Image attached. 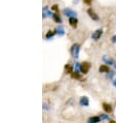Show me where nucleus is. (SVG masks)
I'll return each instance as SVG.
<instances>
[{
  "label": "nucleus",
  "instance_id": "f257e3e1",
  "mask_svg": "<svg viewBox=\"0 0 116 123\" xmlns=\"http://www.w3.org/2000/svg\"><path fill=\"white\" fill-rule=\"evenodd\" d=\"M79 53H80V45L79 43H73L72 47L70 48V54L74 59H77L79 57Z\"/></svg>",
  "mask_w": 116,
  "mask_h": 123
},
{
  "label": "nucleus",
  "instance_id": "f03ea898",
  "mask_svg": "<svg viewBox=\"0 0 116 123\" xmlns=\"http://www.w3.org/2000/svg\"><path fill=\"white\" fill-rule=\"evenodd\" d=\"M90 69V63L87 62V61H84V62L80 63V73L83 74H86Z\"/></svg>",
  "mask_w": 116,
  "mask_h": 123
},
{
  "label": "nucleus",
  "instance_id": "7ed1b4c3",
  "mask_svg": "<svg viewBox=\"0 0 116 123\" xmlns=\"http://www.w3.org/2000/svg\"><path fill=\"white\" fill-rule=\"evenodd\" d=\"M63 15L68 17V18H71V17H76L77 16V12L74 11V9L70 8V7H66L63 9Z\"/></svg>",
  "mask_w": 116,
  "mask_h": 123
},
{
  "label": "nucleus",
  "instance_id": "20e7f679",
  "mask_svg": "<svg viewBox=\"0 0 116 123\" xmlns=\"http://www.w3.org/2000/svg\"><path fill=\"white\" fill-rule=\"evenodd\" d=\"M103 33H104L103 29H101V28L97 29L93 34H91V39H94V40H99V39L101 38V36L103 35Z\"/></svg>",
  "mask_w": 116,
  "mask_h": 123
},
{
  "label": "nucleus",
  "instance_id": "39448f33",
  "mask_svg": "<svg viewBox=\"0 0 116 123\" xmlns=\"http://www.w3.org/2000/svg\"><path fill=\"white\" fill-rule=\"evenodd\" d=\"M87 15L88 17L93 20V21H99L100 20V17H99V15H97V12H95V11H93L91 8H88L87 9Z\"/></svg>",
  "mask_w": 116,
  "mask_h": 123
},
{
  "label": "nucleus",
  "instance_id": "423d86ee",
  "mask_svg": "<svg viewBox=\"0 0 116 123\" xmlns=\"http://www.w3.org/2000/svg\"><path fill=\"white\" fill-rule=\"evenodd\" d=\"M53 13L50 12V9L48 6H44L42 8V18L45 19V18H49V17H53Z\"/></svg>",
  "mask_w": 116,
  "mask_h": 123
},
{
  "label": "nucleus",
  "instance_id": "0eeeda50",
  "mask_svg": "<svg viewBox=\"0 0 116 123\" xmlns=\"http://www.w3.org/2000/svg\"><path fill=\"white\" fill-rule=\"evenodd\" d=\"M79 105L81 107H88L90 105V99L87 96H81L79 98Z\"/></svg>",
  "mask_w": 116,
  "mask_h": 123
},
{
  "label": "nucleus",
  "instance_id": "6e6552de",
  "mask_svg": "<svg viewBox=\"0 0 116 123\" xmlns=\"http://www.w3.org/2000/svg\"><path fill=\"white\" fill-rule=\"evenodd\" d=\"M102 60H103L106 64H109V66H112V65H113V63H114V61H115L114 59H112V58H110L109 56H106V55L103 56Z\"/></svg>",
  "mask_w": 116,
  "mask_h": 123
},
{
  "label": "nucleus",
  "instance_id": "1a4fd4ad",
  "mask_svg": "<svg viewBox=\"0 0 116 123\" xmlns=\"http://www.w3.org/2000/svg\"><path fill=\"white\" fill-rule=\"evenodd\" d=\"M69 24H70L71 27L76 28L78 26V20H77L76 17H71V18H69Z\"/></svg>",
  "mask_w": 116,
  "mask_h": 123
},
{
  "label": "nucleus",
  "instance_id": "9d476101",
  "mask_svg": "<svg viewBox=\"0 0 116 123\" xmlns=\"http://www.w3.org/2000/svg\"><path fill=\"white\" fill-rule=\"evenodd\" d=\"M108 71H110V67H109L107 64H102V65L99 67V73H101V74H107Z\"/></svg>",
  "mask_w": 116,
  "mask_h": 123
},
{
  "label": "nucleus",
  "instance_id": "9b49d317",
  "mask_svg": "<svg viewBox=\"0 0 116 123\" xmlns=\"http://www.w3.org/2000/svg\"><path fill=\"white\" fill-rule=\"evenodd\" d=\"M101 117L100 116H91V117H90L87 119V122L88 123H99L101 122Z\"/></svg>",
  "mask_w": 116,
  "mask_h": 123
},
{
  "label": "nucleus",
  "instance_id": "f8f14e48",
  "mask_svg": "<svg viewBox=\"0 0 116 123\" xmlns=\"http://www.w3.org/2000/svg\"><path fill=\"white\" fill-rule=\"evenodd\" d=\"M102 107H103V110L105 113H108V114H110L112 112V105L110 104H107V102H104L103 105H102Z\"/></svg>",
  "mask_w": 116,
  "mask_h": 123
},
{
  "label": "nucleus",
  "instance_id": "ddd939ff",
  "mask_svg": "<svg viewBox=\"0 0 116 123\" xmlns=\"http://www.w3.org/2000/svg\"><path fill=\"white\" fill-rule=\"evenodd\" d=\"M54 30H56V33H57L59 36H63L64 34H65V28H64L62 25H59Z\"/></svg>",
  "mask_w": 116,
  "mask_h": 123
},
{
  "label": "nucleus",
  "instance_id": "4468645a",
  "mask_svg": "<svg viewBox=\"0 0 116 123\" xmlns=\"http://www.w3.org/2000/svg\"><path fill=\"white\" fill-rule=\"evenodd\" d=\"M53 21L58 23V24H60V23H62V18L60 17V15L58 12H54L53 15Z\"/></svg>",
  "mask_w": 116,
  "mask_h": 123
},
{
  "label": "nucleus",
  "instance_id": "2eb2a0df",
  "mask_svg": "<svg viewBox=\"0 0 116 123\" xmlns=\"http://www.w3.org/2000/svg\"><path fill=\"white\" fill-rule=\"evenodd\" d=\"M115 74H116L115 70H110V71H108V73L106 74V78H107L108 80H113L114 77H115Z\"/></svg>",
  "mask_w": 116,
  "mask_h": 123
},
{
  "label": "nucleus",
  "instance_id": "dca6fc26",
  "mask_svg": "<svg viewBox=\"0 0 116 123\" xmlns=\"http://www.w3.org/2000/svg\"><path fill=\"white\" fill-rule=\"evenodd\" d=\"M54 34H57L56 33V30H49V31H47V33L45 34V38L46 39L53 38V37L54 36Z\"/></svg>",
  "mask_w": 116,
  "mask_h": 123
},
{
  "label": "nucleus",
  "instance_id": "f3484780",
  "mask_svg": "<svg viewBox=\"0 0 116 123\" xmlns=\"http://www.w3.org/2000/svg\"><path fill=\"white\" fill-rule=\"evenodd\" d=\"M65 71H66V74H71L73 71V66L69 65V64H66L65 65Z\"/></svg>",
  "mask_w": 116,
  "mask_h": 123
},
{
  "label": "nucleus",
  "instance_id": "a211bd4d",
  "mask_svg": "<svg viewBox=\"0 0 116 123\" xmlns=\"http://www.w3.org/2000/svg\"><path fill=\"white\" fill-rule=\"evenodd\" d=\"M73 69H74V71L80 73V63L75 62V63H74V65H73Z\"/></svg>",
  "mask_w": 116,
  "mask_h": 123
},
{
  "label": "nucleus",
  "instance_id": "6ab92c4d",
  "mask_svg": "<svg viewBox=\"0 0 116 123\" xmlns=\"http://www.w3.org/2000/svg\"><path fill=\"white\" fill-rule=\"evenodd\" d=\"M100 117H101V120H110V117H109L108 113H106V114H101Z\"/></svg>",
  "mask_w": 116,
  "mask_h": 123
},
{
  "label": "nucleus",
  "instance_id": "aec40b11",
  "mask_svg": "<svg viewBox=\"0 0 116 123\" xmlns=\"http://www.w3.org/2000/svg\"><path fill=\"white\" fill-rule=\"evenodd\" d=\"M80 73H77V71H72L71 73V76H72V78H74V79H80V74H79Z\"/></svg>",
  "mask_w": 116,
  "mask_h": 123
},
{
  "label": "nucleus",
  "instance_id": "412c9836",
  "mask_svg": "<svg viewBox=\"0 0 116 123\" xmlns=\"http://www.w3.org/2000/svg\"><path fill=\"white\" fill-rule=\"evenodd\" d=\"M42 108H43V110H45V111H48L49 110V105L46 104V102H43V105H42Z\"/></svg>",
  "mask_w": 116,
  "mask_h": 123
},
{
  "label": "nucleus",
  "instance_id": "4be33fe9",
  "mask_svg": "<svg viewBox=\"0 0 116 123\" xmlns=\"http://www.w3.org/2000/svg\"><path fill=\"white\" fill-rule=\"evenodd\" d=\"M111 42L113 43L114 45H116V34H114V35L111 37Z\"/></svg>",
  "mask_w": 116,
  "mask_h": 123
},
{
  "label": "nucleus",
  "instance_id": "5701e85b",
  "mask_svg": "<svg viewBox=\"0 0 116 123\" xmlns=\"http://www.w3.org/2000/svg\"><path fill=\"white\" fill-rule=\"evenodd\" d=\"M52 9H53V11H54V12H58V11H59V7H58L57 4H54V5L52 6Z\"/></svg>",
  "mask_w": 116,
  "mask_h": 123
},
{
  "label": "nucleus",
  "instance_id": "b1692460",
  "mask_svg": "<svg viewBox=\"0 0 116 123\" xmlns=\"http://www.w3.org/2000/svg\"><path fill=\"white\" fill-rule=\"evenodd\" d=\"M91 1H93V0H83V2L85 3V4H87V5H90Z\"/></svg>",
  "mask_w": 116,
  "mask_h": 123
},
{
  "label": "nucleus",
  "instance_id": "393cba45",
  "mask_svg": "<svg viewBox=\"0 0 116 123\" xmlns=\"http://www.w3.org/2000/svg\"><path fill=\"white\" fill-rule=\"evenodd\" d=\"M78 2H79V0H73V4H78Z\"/></svg>",
  "mask_w": 116,
  "mask_h": 123
},
{
  "label": "nucleus",
  "instance_id": "a878e982",
  "mask_svg": "<svg viewBox=\"0 0 116 123\" xmlns=\"http://www.w3.org/2000/svg\"><path fill=\"white\" fill-rule=\"evenodd\" d=\"M113 86L116 88V79H113Z\"/></svg>",
  "mask_w": 116,
  "mask_h": 123
},
{
  "label": "nucleus",
  "instance_id": "bb28decb",
  "mask_svg": "<svg viewBox=\"0 0 116 123\" xmlns=\"http://www.w3.org/2000/svg\"><path fill=\"white\" fill-rule=\"evenodd\" d=\"M112 66L114 67V70L116 71V61H114V63H113V65H112Z\"/></svg>",
  "mask_w": 116,
  "mask_h": 123
}]
</instances>
